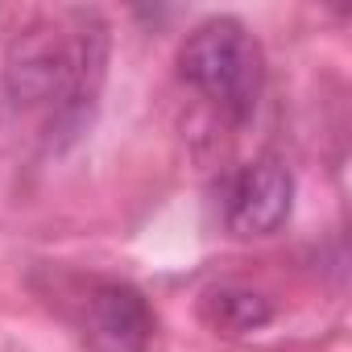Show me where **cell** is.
Segmentation results:
<instances>
[{
	"label": "cell",
	"mask_w": 352,
	"mask_h": 352,
	"mask_svg": "<svg viewBox=\"0 0 352 352\" xmlns=\"http://www.w3.org/2000/svg\"><path fill=\"white\" fill-rule=\"evenodd\" d=\"M179 71L195 91H204L228 116H249L265 83V54L241 21L216 17L187 38Z\"/></svg>",
	"instance_id": "obj_2"
},
{
	"label": "cell",
	"mask_w": 352,
	"mask_h": 352,
	"mask_svg": "<svg viewBox=\"0 0 352 352\" xmlns=\"http://www.w3.org/2000/svg\"><path fill=\"white\" fill-rule=\"evenodd\" d=\"M108 67V30L96 17L71 25L25 30L5 58V87L25 108H54L58 116H83L96 100Z\"/></svg>",
	"instance_id": "obj_1"
},
{
	"label": "cell",
	"mask_w": 352,
	"mask_h": 352,
	"mask_svg": "<svg viewBox=\"0 0 352 352\" xmlns=\"http://www.w3.org/2000/svg\"><path fill=\"white\" fill-rule=\"evenodd\" d=\"M270 315H274V307L265 302V294L245 290V286H220V290H208V298H204V319L224 336L253 331V327L270 323Z\"/></svg>",
	"instance_id": "obj_5"
},
{
	"label": "cell",
	"mask_w": 352,
	"mask_h": 352,
	"mask_svg": "<svg viewBox=\"0 0 352 352\" xmlns=\"http://www.w3.org/2000/svg\"><path fill=\"white\" fill-rule=\"evenodd\" d=\"M294 204V179L278 157L249 162L228 187V228L236 236H274Z\"/></svg>",
	"instance_id": "obj_4"
},
{
	"label": "cell",
	"mask_w": 352,
	"mask_h": 352,
	"mask_svg": "<svg viewBox=\"0 0 352 352\" xmlns=\"http://www.w3.org/2000/svg\"><path fill=\"white\" fill-rule=\"evenodd\" d=\"M71 319L96 352H145L153 340L145 294L116 278H79Z\"/></svg>",
	"instance_id": "obj_3"
}]
</instances>
